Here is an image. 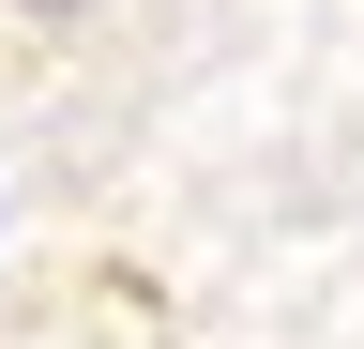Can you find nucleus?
<instances>
[{
  "label": "nucleus",
  "mask_w": 364,
  "mask_h": 349,
  "mask_svg": "<svg viewBox=\"0 0 364 349\" xmlns=\"http://www.w3.org/2000/svg\"><path fill=\"white\" fill-rule=\"evenodd\" d=\"M31 16H76V0H31Z\"/></svg>",
  "instance_id": "obj_1"
}]
</instances>
